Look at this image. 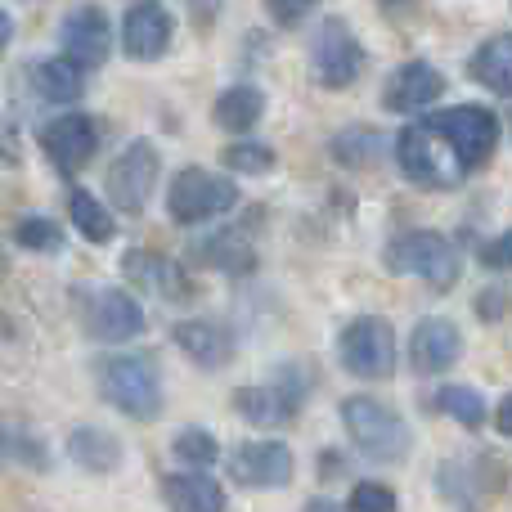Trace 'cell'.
Here are the masks:
<instances>
[{
  "label": "cell",
  "mask_w": 512,
  "mask_h": 512,
  "mask_svg": "<svg viewBox=\"0 0 512 512\" xmlns=\"http://www.w3.org/2000/svg\"><path fill=\"white\" fill-rule=\"evenodd\" d=\"M99 396L117 409V414L135 418V423H153L162 414V378L158 364L140 351H117L95 364Z\"/></svg>",
  "instance_id": "1"
},
{
  "label": "cell",
  "mask_w": 512,
  "mask_h": 512,
  "mask_svg": "<svg viewBox=\"0 0 512 512\" xmlns=\"http://www.w3.org/2000/svg\"><path fill=\"white\" fill-rule=\"evenodd\" d=\"M423 126L445 144L454 162H459L463 176L481 171L490 162V153L499 149V117L481 104H459V108H445V113L423 117Z\"/></svg>",
  "instance_id": "2"
},
{
  "label": "cell",
  "mask_w": 512,
  "mask_h": 512,
  "mask_svg": "<svg viewBox=\"0 0 512 512\" xmlns=\"http://www.w3.org/2000/svg\"><path fill=\"white\" fill-rule=\"evenodd\" d=\"M342 427L351 445L373 463H405L409 454V427L396 409H387L373 396L342 400Z\"/></svg>",
  "instance_id": "3"
},
{
  "label": "cell",
  "mask_w": 512,
  "mask_h": 512,
  "mask_svg": "<svg viewBox=\"0 0 512 512\" xmlns=\"http://www.w3.org/2000/svg\"><path fill=\"white\" fill-rule=\"evenodd\" d=\"M387 265L396 274H414V279H423L436 292L454 288V279H459V252L436 230H409L400 239H391Z\"/></svg>",
  "instance_id": "4"
},
{
  "label": "cell",
  "mask_w": 512,
  "mask_h": 512,
  "mask_svg": "<svg viewBox=\"0 0 512 512\" xmlns=\"http://www.w3.org/2000/svg\"><path fill=\"white\" fill-rule=\"evenodd\" d=\"M337 360L346 364V373L364 382H382L396 373V333L387 319L378 315H360L342 328L337 337Z\"/></svg>",
  "instance_id": "5"
},
{
  "label": "cell",
  "mask_w": 512,
  "mask_h": 512,
  "mask_svg": "<svg viewBox=\"0 0 512 512\" xmlns=\"http://www.w3.org/2000/svg\"><path fill=\"white\" fill-rule=\"evenodd\" d=\"M234 203H239V185L203 167H185L167 189V212L176 225H203L212 216L230 212Z\"/></svg>",
  "instance_id": "6"
},
{
  "label": "cell",
  "mask_w": 512,
  "mask_h": 512,
  "mask_svg": "<svg viewBox=\"0 0 512 512\" xmlns=\"http://www.w3.org/2000/svg\"><path fill=\"white\" fill-rule=\"evenodd\" d=\"M396 162H400V176L418 189H454L463 180L459 162L445 153V144L427 131L423 122L405 126L396 140Z\"/></svg>",
  "instance_id": "7"
},
{
  "label": "cell",
  "mask_w": 512,
  "mask_h": 512,
  "mask_svg": "<svg viewBox=\"0 0 512 512\" xmlns=\"http://www.w3.org/2000/svg\"><path fill=\"white\" fill-rule=\"evenodd\" d=\"M158 171H162V158L158 149H153V140H131L122 153H117V162L108 167V198L117 203V212L126 216H140L144 207H149L153 198V185H158Z\"/></svg>",
  "instance_id": "8"
},
{
  "label": "cell",
  "mask_w": 512,
  "mask_h": 512,
  "mask_svg": "<svg viewBox=\"0 0 512 512\" xmlns=\"http://www.w3.org/2000/svg\"><path fill=\"white\" fill-rule=\"evenodd\" d=\"M81 324L95 342H131L144 333V306L122 288H95L81 292Z\"/></svg>",
  "instance_id": "9"
},
{
  "label": "cell",
  "mask_w": 512,
  "mask_h": 512,
  "mask_svg": "<svg viewBox=\"0 0 512 512\" xmlns=\"http://www.w3.org/2000/svg\"><path fill=\"white\" fill-rule=\"evenodd\" d=\"M315 81L324 90H346L364 72V45L346 18H324L315 32Z\"/></svg>",
  "instance_id": "10"
},
{
  "label": "cell",
  "mask_w": 512,
  "mask_h": 512,
  "mask_svg": "<svg viewBox=\"0 0 512 512\" xmlns=\"http://www.w3.org/2000/svg\"><path fill=\"white\" fill-rule=\"evenodd\" d=\"M310 391V378H301L297 369H288L283 378L265 382V387H243L234 391V409L248 418L252 427H288L301 409V396Z\"/></svg>",
  "instance_id": "11"
},
{
  "label": "cell",
  "mask_w": 512,
  "mask_h": 512,
  "mask_svg": "<svg viewBox=\"0 0 512 512\" xmlns=\"http://www.w3.org/2000/svg\"><path fill=\"white\" fill-rule=\"evenodd\" d=\"M99 140H104V131H99V122L86 113H63L41 126V149H45V158L54 162L59 176H77L99 153Z\"/></svg>",
  "instance_id": "12"
},
{
  "label": "cell",
  "mask_w": 512,
  "mask_h": 512,
  "mask_svg": "<svg viewBox=\"0 0 512 512\" xmlns=\"http://www.w3.org/2000/svg\"><path fill=\"white\" fill-rule=\"evenodd\" d=\"M59 45H63V59H72L81 72L99 68L113 54V23H108V14L99 5H81L63 18Z\"/></svg>",
  "instance_id": "13"
},
{
  "label": "cell",
  "mask_w": 512,
  "mask_h": 512,
  "mask_svg": "<svg viewBox=\"0 0 512 512\" xmlns=\"http://www.w3.org/2000/svg\"><path fill=\"white\" fill-rule=\"evenodd\" d=\"M292 450L283 441H243L230 454V477L248 490H279L292 481Z\"/></svg>",
  "instance_id": "14"
},
{
  "label": "cell",
  "mask_w": 512,
  "mask_h": 512,
  "mask_svg": "<svg viewBox=\"0 0 512 512\" xmlns=\"http://www.w3.org/2000/svg\"><path fill=\"white\" fill-rule=\"evenodd\" d=\"M171 32H176V23H171L167 5L162 0H140V5L126 9L122 18V50L126 59L135 63H153L167 54L171 45Z\"/></svg>",
  "instance_id": "15"
},
{
  "label": "cell",
  "mask_w": 512,
  "mask_h": 512,
  "mask_svg": "<svg viewBox=\"0 0 512 512\" xmlns=\"http://www.w3.org/2000/svg\"><path fill=\"white\" fill-rule=\"evenodd\" d=\"M441 95H445V77L432 63L414 59L387 77V86H382V108H387V113H418V108L436 104Z\"/></svg>",
  "instance_id": "16"
},
{
  "label": "cell",
  "mask_w": 512,
  "mask_h": 512,
  "mask_svg": "<svg viewBox=\"0 0 512 512\" xmlns=\"http://www.w3.org/2000/svg\"><path fill=\"white\" fill-rule=\"evenodd\" d=\"M171 342L180 346L185 360H194L198 369H225L234 360V333L221 319H180L171 328Z\"/></svg>",
  "instance_id": "17"
},
{
  "label": "cell",
  "mask_w": 512,
  "mask_h": 512,
  "mask_svg": "<svg viewBox=\"0 0 512 512\" xmlns=\"http://www.w3.org/2000/svg\"><path fill=\"white\" fill-rule=\"evenodd\" d=\"M463 355V337L450 319L432 315V319H418L414 337H409V360H414L418 373H450Z\"/></svg>",
  "instance_id": "18"
},
{
  "label": "cell",
  "mask_w": 512,
  "mask_h": 512,
  "mask_svg": "<svg viewBox=\"0 0 512 512\" xmlns=\"http://www.w3.org/2000/svg\"><path fill=\"white\" fill-rule=\"evenodd\" d=\"M122 270H126V279H131V283L158 292V297H189V292H194L189 274L180 270L176 261L158 256V252H126L122 256Z\"/></svg>",
  "instance_id": "19"
},
{
  "label": "cell",
  "mask_w": 512,
  "mask_h": 512,
  "mask_svg": "<svg viewBox=\"0 0 512 512\" xmlns=\"http://www.w3.org/2000/svg\"><path fill=\"white\" fill-rule=\"evenodd\" d=\"M162 499L171 512H225V490L207 472H171L162 477Z\"/></svg>",
  "instance_id": "20"
},
{
  "label": "cell",
  "mask_w": 512,
  "mask_h": 512,
  "mask_svg": "<svg viewBox=\"0 0 512 512\" xmlns=\"http://www.w3.org/2000/svg\"><path fill=\"white\" fill-rule=\"evenodd\" d=\"M68 459L77 468L95 472V477H108V472L122 468V441L104 427H72L68 436Z\"/></svg>",
  "instance_id": "21"
},
{
  "label": "cell",
  "mask_w": 512,
  "mask_h": 512,
  "mask_svg": "<svg viewBox=\"0 0 512 512\" xmlns=\"http://www.w3.org/2000/svg\"><path fill=\"white\" fill-rule=\"evenodd\" d=\"M468 72L477 86H486V90H495V95L508 99L512 95V32L490 36V41L472 54Z\"/></svg>",
  "instance_id": "22"
},
{
  "label": "cell",
  "mask_w": 512,
  "mask_h": 512,
  "mask_svg": "<svg viewBox=\"0 0 512 512\" xmlns=\"http://www.w3.org/2000/svg\"><path fill=\"white\" fill-rule=\"evenodd\" d=\"M32 86L36 95L45 99V104H77L81 95H86V72L77 68L72 59H45L32 68Z\"/></svg>",
  "instance_id": "23"
},
{
  "label": "cell",
  "mask_w": 512,
  "mask_h": 512,
  "mask_svg": "<svg viewBox=\"0 0 512 512\" xmlns=\"http://www.w3.org/2000/svg\"><path fill=\"white\" fill-rule=\"evenodd\" d=\"M261 113H265V95L256 86H248V81L221 90V99H216V108H212L216 126H221V131H234V135L252 131V126L261 122Z\"/></svg>",
  "instance_id": "24"
},
{
  "label": "cell",
  "mask_w": 512,
  "mask_h": 512,
  "mask_svg": "<svg viewBox=\"0 0 512 512\" xmlns=\"http://www.w3.org/2000/svg\"><path fill=\"white\" fill-rule=\"evenodd\" d=\"M194 256H203L207 265H216V270H225V274H252V265H256V256L248 248V239H243L239 230H221V234H212L207 243H198Z\"/></svg>",
  "instance_id": "25"
},
{
  "label": "cell",
  "mask_w": 512,
  "mask_h": 512,
  "mask_svg": "<svg viewBox=\"0 0 512 512\" xmlns=\"http://www.w3.org/2000/svg\"><path fill=\"white\" fill-rule=\"evenodd\" d=\"M0 459L18 463V468H27V472L50 468V450H45V441L32 436L27 427H18V423H0Z\"/></svg>",
  "instance_id": "26"
},
{
  "label": "cell",
  "mask_w": 512,
  "mask_h": 512,
  "mask_svg": "<svg viewBox=\"0 0 512 512\" xmlns=\"http://www.w3.org/2000/svg\"><path fill=\"white\" fill-rule=\"evenodd\" d=\"M68 216H72V225L81 230V239H90V243H108L117 234L113 212H108L95 194H86V189H72L68 194Z\"/></svg>",
  "instance_id": "27"
},
{
  "label": "cell",
  "mask_w": 512,
  "mask_h": 512,
  "mask_svg": "<svg viewBox=\"0 0 512 512\" xmlns=\"http://www.w3.org/2000/svg\"><path fill=\"white\" fill-rule=\"evenodd\" d=\"M328 149H333V158L342 167H373L382 158V135L373 126H346L342 135H333Z\"/></svg>",
  "instance_id": "28"
},
{
  "label": "cell",
  "mask_w": 512,
  "mask_h": 512,
  "mask_svg": "<svg viewBox=\"0 0 512 512\" xmlns=\"http://www.w3.org/2000/svg\"><path fill=\"white\" fill-rule=\"evenodd\" d=\"M436 409H441L445 418H454L459 427H468V432H477V427H486V400L477 396L472 387H441L436 391Z\"/></svg>",
  "instance_id": "29"
},
{
  "label": "cell",
  "mask_w": 512,
  "mask_h": 512,
  "mask_svg": "<svg viewBox=\"0 0 512 512\" xmlns=\"http://www.w3.org/2000/svg\"><path fill=\"white\" fill-rule=\"evenodd\" d=\"M171 454H176L180 463H189V468L207 472L216 459H221V441H216L212 432H203V427H185V432L171 441Z\"/></svg>",
  "instance_id": "30"
},
{
  "label": "cell",
  "mask_w": 512,
  "mask_h": 512,
  "mask_svg": "<svg viewBox=\"0 0 512 512\" xmlns=\"http://www.w3.org/2000/svg\"><path fill=\"white\" fill-rule=\"evenodd\" d=\"M14 243L27 252L54 256V252H63V230H59V221H50V216H23V221L14 225Z\"/></svg>",
  "instance_id": "31"
},
{
  "label": "cell",
  "mask_w": 512,
  "mask_h": 512,
  "mask_svg": "<svg viewBox=\"0 0 512 512\" xmlns=\"http://www.w3.org/2000/svg\"><path fill=\"white\" fill-rule=\"evenodd\" d=\"M221 162L230 171H239V176H265V171H274V149H265V144H230V149L221 153Z\"/></svg>",
  "instance_id": "32"
},
{
  "label": "cell",
  "mask_w": 512,
  "mask_h": 512,
  "mask_svg": "<svg viewBox=\"0 0 512 512\" xmlns=\"http://www.w3.org/2000/svg\"><path fill=\"white\" fill-rule=\"evenodd\" d=\"M396 490L382 486V481H360L351 490V512H396Z\"/></svg>",
  "instance_id": "33"
},
{
  "label": "cell",
  "mask_w": 512,
  "mask_h": 512,
  "mask_svg": "<svg viewBox=\"0 0 512 512\" xmlns=\"http://www.w3.org/2000/svg\"><path fill=\"white\" fill-rule=\"evenodd\" d=\"M481 261L490 265V270H512V225L504 234H495V239L481 248Z\"/></svg>",
  "instance_id": "34"
},
{
  "label": "cell",
  "mask_w": 512,
  "mask_h": 512,
  "mask_svg": "<svg viewBox=\"0 0 512 512\" xmlns=\"http://www.w3.org/2000/svg\"><path fill=\"white\" fill-rule=\"evenodd\" d=\"M319 0H265V9H270L274 18H279L283 27H292V23H301V18L315 9Z\"/></svg>",
  "instance_id": "35"
},
{
  "label": "cell",
  "mask_w": 512,
  "mask_h": 512,
  "mask_svg": "<svg viewBox=\"0 0 512 512\" xmlns=\"http://www.w3.org/2000/svg\"><path fill=\"white\" fill-rule=\"evenodd\" d=\"M185 5H189V14H194V23L203 27V32L216 23V14H221V0H185Z\"/></svg>",
  "instance_id": "36"
},
{
  "label": "cell",
  "mask_w": 512,
  "mask_h": 512,
  "mask_svg": "<svg viewBox=\"0 0 512 512\" xmlns=\"http://www.w3.org/2000/svg\"><path fill=\"white\" fill-rule=\"evenodd\" d=\"M499 301H504V292H481V297H477V315L481 319H499V315H504V306H499Z\"/></svg>",
  "instance_id": "37"
},
{
  "label": "cell",
  "mask_w": 512,
  "mask_h": 512,
  "mask_svg": "<svg viewBox=\"0 0 512 512\" xmlns=\"http://www.w3.org/2000/svg\"><path fill=\"white\" fill-rule=\"evenodd\" d=\"M495 427H499V432H504V436H512V391L504 396V405L495 409Z\"/></svg>",
  "instance_id": "38"
},
{
  "label": "cell",
  "mask_w": 512,
  "mask_h": 512,
  "mask_svg": "<svg viewBox=\"0 0 512 512\" xmlns=\"http://www.w3.org/2000/svg\"><path fill=\"white\" fill-rule=\"evenodd\" d=\"M9 41H14V18H9V9H0V59H5Z\"/></svg>",
  "instance_id": "39"
},
{
  "label": "cell",
  "mask_w": 512,
  "mask_h": 512,
  "mask_svg": "<svg viewBox=\"0 0 512 512\" xmlns=\"http://www.w3.org/2000/svg\"><path fill=\"white\" fill-rule=\"evenodd\" d=\"M14 162H18V149H14V140H0V167H14Z\"/></svg>",
  "instance_id": "40"
},
{
  "label": "cell",
  "mask_w": 512,
  "mask_h": 512,
  "mask_svg": "<svg viewBox=\"0 0 512 512\" xmlns=\"http://www.w3.org/2000/svg\"><path fill=\"white\" fill-rule=\"evenodd\" d=\"M301 512H342V508H337L333 499H310V504L301 508Z\"/></svg>",
  "instance_id": "41"
},
{
  "label": "cell",
  "mask_w": 512,
  "mask_h": 512,
  "mask_svg": "<svg viewBox=\"0 0 512 512\" xmlns=\"http://www.w3.org/2000/svg\"><path fill=\"white\" fill-rule=\"evenodd\" d=\"M382 5H400V0H382Z\"/></svg>",
  "instance_id": "42"
},
{
  "label": "cell",
  "mask_w": 512,
  "mask_h": 512,
  "mask_svg": "<svg viewBox=\"0 0 512 512\" xmlns=\"http://www.w3.org/2000/svg\"><path fill=\"white\" fill-rule=\"evenodd\" d=\"M0 270H5V252H0Z\"/></svg>",
  "instance_id": "43"
}]
</instances>
